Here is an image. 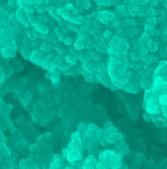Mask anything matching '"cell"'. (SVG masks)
Wrapping results in <instances>:
<instances>
[{"label":"cell","mask_w":167,"mask_h":169,"mask_svg":"<svg viewBox=\"0 0 167 169\" xmlns=\"http://www.w3.org/2000/svg\"><path fill=\"white\" fill-rule=\"evenodd\" d=\"M97 19L98 20H99V22L102 23H107V22H114L115 21L116 16L115 15V13L109 12L107 10H102L100 12H99L97 14Z\"/></svg>","instance_id":"cell-5"},{"label":"cell","mask_w":167,"mask_h":169,"mask_svg":"<svg viewBox=\"0 0 167 169\" xmlns=\"http://www.w3.org/2000/svg\"><path fill=\"white\" fill-rule=\"evenodd\" d=\"M81 136L83 138L84 150L87 151H94L101 143L103 130L93 123H90L86 126Z\"/></svg>","instance_id":"cell-1"},{"label":"cell","mask_w":167,"mask_h":169,"mask_svg":"<svg viewBox=\"0 0 167 169\" xmlns=\"http://www.w3.org/2000/svg\"><path fill=\"white\" fill-rule=\"evenodd\" d=\"M78 57L77 55H71V54H67L65 56V61L69 65H75L77 63Z\"/></svg>","instance_id":"cell-17"},{"label":"cell","mask_w":167,"mask_h":169,"mask_svg":"<svg viewBox=\"0 0 167 169\" xmlns=\"http://www.w3.org/2000/svg\"><path fill=\"white\" fill-rule=\"evenodd\" d=\"M158 50V45L157 42H153V43L150 45V47L149 48V51H150L151 53H155Z\"/></svg>","instance_id":"cell-24"},{"label":"cell","mask_w":167,"mask_h":169,"mask_svg":"<svg viewBox=\"0 0 167 169\" xmlns=\"http://www.w3.org/2000/svg\"><path fill=\"white\" fill-rule=\"evenodd\" d=\"M165 75H167V61L162 60L154 70L152 77H163Z\"/></svg>","instance_id":"cell-8"},{"label":"cell","mask_w":167,"mask_h":169,"mask_svg":"<svg viewBox=\"0 0 167 169\" xmlns=\"http://www.w3.org/2000/svg\"><path fill=\"white\" fill-rule=\"evenodd\" d=\"M102 37L105 39V40H109L110 38H112V33L109 30H106V31L103 32L102 34Z\"/></svg>","instance_id":"cell-25"},{"label":"cell","mask_w":167,"mask_h":169,"mask_svg":"<svg viewBox=\"0 0 167 169\" xmlns=\"http://www.w3.org/2000/svg\"><path fill=\"white\" fill-rule=\"evenodd\" d=\"M16 17H17V19L22 25L25 26V27L31 26V24H30L28 18H27V13L24 11V9L18 7L17 10H16Z\"/></svg>","instance_id":"cell-7"},{"label":"cell","mask_w":167,"mask_h":169,"mask_svg":"<svg viewBox=\"0 0 167 169\" xmlns=\"http://www.w3.org/2000/svg\"><path fill=\"white\" fill-rule=\"evenodd\" d=\"M48 7L49 6H34L35 10H36L40 14L44 13L45 11H48Z\"/></svg>","instance_id":"cell-22"},{"label":"cell","mask_w":167,"mask_h":169,"mask_svg":"<svg viewBox=\"0 0 167 169\" xmlns=\"http://www.w3.org/2000/svg\"><path fill=\"white\" fill-rule=\"evenodd\" d=\"M53 49H54V46H53L49 42H43L41 43V45L40 46V49H39V50H41V51L44 52V53H49V52H50Z\"/></svg>","instance_id":"cell-18"},{"label":"cell","mask_w":167,"mask_h":169,"mask_svg":"<svg viewBox=\"0 0 167 169\" xmlns=\"http://www.w3.org/2000/svg\"><path fill=\"white\" fill-rule=\"evenodd\" d=\"M84 47H85V36L84 34H78L74 43V48L77 50H81Z\"/></svg>","instance_id":"cell-12"},{"label":"cell","mask_w":167,"mask_h":169,"mask_svg":"<svg viewBox=\"0 0 167 169\" xmlns=\"http://www.w3.org/2000/svg\"><path fill=\"white\" fill-rule=\"evenodd\" d=\"M157 5H158V2H156V1H152L151 2V7H155Z\"/></svg>","instance_id":"cell-33"},{"label":"cell","mask_w":167,"mask_h":169,"mask_svg":"<svg viewBox=\"0 0 167 169\" xmlns=\"http://www.w3.org/2000/svg\"><path fill=\"white\" fill-rule=\"evenodd\" d=\"M1 52H2V56H4L5 58H12V57H14L15 56V51L10 50L9 48H7L6 46H2L1 48Z\"/></svg>","instance_id":"cell-13"},{"label":"cell","mask_w":167,"mask_h":169,"mask_svg":"<svg viewBox=\"0 0 167 169\" xmlns=\"http://www.w3.org/2000/svg\"><path fill=\"white\" fill-rule=\"evenodd\" d=\"M155 29V26L151 25L150 23H146V25L144 26V31L145 32H151Z\"/></svg>","instance_id":"cell-27"},{"label":"cell","mask_w":167,"mask_h":169,"mask_svg":"<svg viewBox=\"0 0 167 169\" xmlns=\"http://www.w3.org/2000/svg\"><path fill=\"white\" fill-rule=\"evenodd\" d=\"M96 3L99 6H112V2L110 1H96Z\"/></svg>","instance_id":"cell-26"},{"label":"cell","mask_w":167,"mask_h":169,"mask_svg":"<svg viewBox=\"0 0 167 169\" xmlns=\"http://www.w3.org/2000/svg\"><path fill=\"white\" fill-rule=\"evenodd\" d=\"M82 7L84 10H89L91 9V2L90 1H83L82 2Z\"/></svg>","instance_id":"cell-28"},{"label":"cell","mask_w":167,"mask_h":169,"mask_svg":"<svg viewBox=\"0 0 167 169\" xmlns=\"http://www.w3.org/2000/svg\"><path fill=\"white\" fill-rule=\"evenodd\" d=\"M44 58H45L44 52H42L41 50H33L32 54H31V56H30L29 60L32 63H35L37 65H41V63L43 62Z\"/></svg>","instance_id":"cell-6"},{"label":"cell","mask_w":167,"mask_h":169,"mask_svg":"<svg viewBox=\"0 0 167 169\" xmlns=\"http://www.w3.org/2000/svg\"><path fill=\"white\" fill-rule=\"evenodd\" d=\"M98 160L93 154H89L87 158L84 159L81 168H96Z\"/></svg>","instance_id":"cell-9"},{"label":"cell","mask_w":167,"mask_h":169,"mask_svg":"<svg viewBox=\"0 0 167 169\" xmlns=\"http://www.w3.org/2000/svg\"><path fill=\"white\" fill-rule=\"evenodd\" d=\"M5 79H6V75H5V73L3 72V70L1 71V83H3V82L5 81Z\"/></svg>","instance_id":"cell-32"},{"label":"cell","mask_w":167,"mask_h":169,"mask_svg":"<svg viewBox=\"0 0 167 169\" xmlns=\"http://www.w3.org/2000/svg\"><path fill=\"white\" fill-rule=\"evenodd\" d=\"M85 128H86V126L84 125V123H80V124H78L77 126V132H79L80 134H82L84 131V130H85Z\"/></svg>","instance_id":"cell-29"},{"label":"cell","mask_w":167,"mask_h":169,"mask_svg":"<svg viewBox=\"0 0 167 169\" xmlns=\"http://www.w3.org/2000/svg\"><path fill=\"white\" fill-rule=\"evenodd\" d=\"M64 156H61L59 154H56L54 156V159L51 162L50 168H61L64 165Z\"/></svg>","instance_id":"cell-10"},{"label":"cell","mask_w":167,"mask_h":169,"mask_svg":"<svg viewBox=\"0 0 167 169\" xmlns=\"http://www.w3.org/2000/svg\"><path fill=\"white\" fill-rule=\"evenodd\" d=\"M55 50H56V51L57 52L58 55H60V56H63V55H64L65 54L64 48L63 46H61V45H57V46H56V47H55Z\"/></svg>","instance_id":"cell-23"},{"label":"cell","mask_w":167,"mask_h":169,"mask_svg":"<svg viewBox=\"0 0 167 169\" xmlns=\"http://www.w3.org/2000/svg\"><path fill=\"white\" fill-rule=\"evenodd\" d=\"M99 161L102 163L105 168L122 167V155L115 150H105L99 155Z\"/></svg>","instance_id":"cell-3"},{"label":"cell","mask_w":167,"mask_h":169,"mask_svg":"<svg viewBox=\"0 0 167 169\" xmlns=\"http://www.w3.org/2000/svg\"><path fill=\"white\" fill-rule=\"evenodd\" d=\"M84 150L82 136L79 132H74L71 135V142L67 146V157L66 160H68L73 165L78 160H81L83 156V151Z\"/></svg>","instance_id":"cell-2"},{"label":"cell","mask_w":167,"mask_h":169,"mask_svg":"<svg viewBox=\"0 0 167 169\" xmlns=\"http://www.w3.org/2000/svg\"><path fill=\"white\" fill-rule=\"evenodd\" d=\"M84 75V77L85 78V79L87 81L91 82V83H95V82L98 81V78L96 77V73H91V72H88V71H85V70H82L81 72Z\"/></svg>","instance_id":"cell-14"},{"label":"cell","mask_w":167,"mask_h":169,"mask_svg":"<svg viewBox=\"0 0 167 169\" xmlns=\"http://www.w3.org/2000/svg\"><path fill=\"white\" fill-rule=\"evenodd\" d=\"M4 46H6V47H7V48H9L10 50H13V51L17 50V49H18V46H17V44H16V42H15V41H14V40H11V41L7 42L5 44Z\"/></svg>","instance_id":"cell-20"},{"label":"cell","mask_w":167,"mask_h":169,"mask_svg":"<svg viewBox=\"0 0 167 169\" xmlns=\"http://www.w3.org/2000/svg\"><path fill=\"white\" fill-rule=\"evenodd\" d=\"M19 168H31V167H35L33 166V162L30 159H23L19 162Z\"/></svg>","instance_id":"cell-15"},{"label":"cell","mask_w":167,"mask_h":169,"mask_svg":"<svg viewBox=\"0 0 167 169\" xmlns=\"http://www.w3.org/2000/svg\"><path fill=\"white\" fill-rule=\"evenodd\" d=\"M163 5H164V6L165 9H167V1H165V2H163Z\"/></svg>","instance_id":"cell-34"},{"label":"cell","mask_w":167,"mask_h":169,"mask_svg":"<svg viewBox=\"0 0 167 169\" xmlns=\"http://www.w3.org/2000/svg\"><path fill=\"white\" fill-rule=\"evenodd\" d=\"M163 115L167 119V106H160Z\"/></svg>","instance_id":"cell-31"},{"label":"cell","mask_w":167,"mask_h":169,"mask_svg":"<svg viewBox=\"0 0 167 169\" xmlns=\"http://www.w3.org/2000/svg\"><path fill=\"white\" fill-rule=\"evenodd\" d=\"M73 42H73V39L71 37H66V39H65L64 44L65 45H67V46H71Z\"/></svg>","instance_id":"cell-30"},{"label":"cell","mask_w":167,"mask_h":169,"mask_svg":"<svg viewBox=\"0 0 167 169\" xmlns=\"http://www.w3.org/2000/svg\"><path fill=\"white\" fill-rule=\"evenodd\" d=\"M146 13H147L148 17H155V16L158 13V12H157V11H156L153 7L150 6L148 8V10H147Z\"/></svg>","instance_id":"cell-21"},{"label":"cell","mask_w":167,"mask_h":169,"mask_svg":"<svg viewBox=\"0 0 167 169\" xmlns=\"http://www.w3.org/2000/svg\"><path fill=\"white\" fill-rule=\"evenodd\" d=\"M33 50L26 45H23L21 48H20V53L22 54V56H24L26 59H29L30 58V56L32 54Z\"/></svg>","instance_id":"cell-19"},{"label":"cell","mask_w":167,"mask_h":169,"mask_svg":"<svg viewBox=\"0 0 167 169\" xmlns=\"http://www.w3.org/2000/svg\"><path fill=\"white\" fill-rule=\"evenodd\" d=\"M115 149L116 151H118L122 155L129 153V146H128V144H126L125 142H123V141H121V142H118V143L115 144Z\"/></svg>","instance_id":"cell-11"},{"label":"cell","mask_w":167,"mask_h":169,"mask_svg":"<svg viewBox=\"0 0 167 169\" xmlns=\"http://www.w3.org/2000/svg\"><path fill=\"white\" fill-rule=\"evenodd\" d=\"M121 141H123V136L115 125L111 122L106 123L103 128V138L100 144L102 146H106L115 144Z\"/></svg>","instance_id":"cell-4"},{"label":"cell","mask_w":167,"mask_h":169,"mask_svg":"<svg viewBox=\"0 0 167 169\" xmlns=\"http://www.w3.org/2000/svg\"><path fill=\"white\" fill-rule=\"evenodd\" d=\"M48 13L49 14L53 17V19H56L58 21H60V19H61V16L59 15L58 13V8H56V6H49L48 7Z\"/></svg>","instance_id":"cell-16"}]
</instances>
